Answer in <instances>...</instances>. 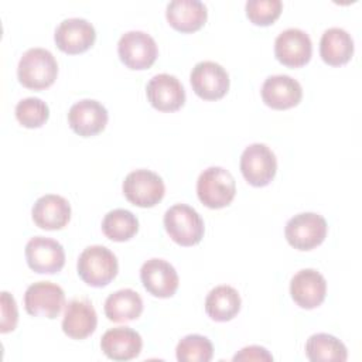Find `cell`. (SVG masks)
Masks as SVG:
<instances>
[{"label":"cell","instance_id":"cell-3","mask_svg":"<svg viewBox=\"0 0 362 362\" xmlns=\"http://www.w3.org/2000/svg\"><path fill=\"white\" fill-rule=\"evenodd\" d=\"M197 194L208 208L219 209L228 206L236 194L235 178L223 167H208L197 180Z\"/></svg>","mask_w":362,"mask_h":362},{"label":"cell","instance_id":"cell-14","mask_svg":"<svg viewBox=\"0 0 362 362\" xmlns=\"http://www.w3.org/2000/svg\"><path fill=\"white\" fill-rule=\"evenodd\" d=\"M140 279L144 288L154 297L167 298L175 294L178 288V274L174 266L158 257H153L143 263Z\"/></svg>","mask_w":362,"mask_h":362},{"label":"cell","instance_id":"cell-23","mask_svg":"<svg viewBox=\"0 0 362 362\" xmlns=\"http://www.w3.org/2000/svg\"><path fill=\"white\" fill-rule=\"evenodd\" d=\"M354 54V40L348 31L339 27L325 30L320 40V55L328 65L346 64Z\"/></svg>","mask_w":362,"mask_h":362},{"label":"cell","instance_id":"cell-17","mask_svg":"<svg viewBox=\"0 0 362 362\" xmlns=\"http://www.w3.org/2000/svg\"><path fill=\"white\" fill-rule=\"evenodd\" d=\"M290 294L294 303L301 308H315L324 301L327 294L325 277L315 269H303L293 276Z\"/></svg>","mask_w":362,"mask_h":362},{"label":"cell","instance_id":"cell-13","mask_svg":"<svg viewBox=\"0 0 362 362\" xmlns=\"http://www.w3.org/2000/svg\"><path fill=\"white\" fill-rule=\"evenodd\" d=\"M57 47L66 54H81L89 49L95 40L96 31L92 23L85 18L71 17L62 20L54 34Z\"/></svg>","mask_w":362,"mask_h":362},{"label":"cell","instance_id":"cell-19","mask_svg":"<svg viewBox=\"0 0 362 362\" xmlns=\"http://www.w3.org/2000/svg\"><path fill=\"white\" fill-rule=\"evenodd\" d=\"M31 216L34 223L41 229H62L71 219V205L61 195L47 194L34 202Z\"/></svg>","mask_w":362,"mask_h":362},{"label":"cell","instance_id":"cell-9","mask_svg":"<svg viewBox=\"0 0 362 362\" xmlns=\"http://www.w3.org/2000/svg\"><path fill=\"white\" fill-rule=\"evenodd\" d=\"M65 305V293L61 286L51 281H37L27 287L24 307L30 315L54 320Z\"/></svg>","mask_w":362,"mask_h":362},{"label":"cell","instance_id":"cell-31","mask_svg":"<svg viewBox=\"0 0 362 362\" xmlns=\"http://www.w3.org/2000/svg\"><path fill=\"white\" fill-rule=\"evenodd\" d=\"M18 321V311L14 297L7 293L1 291V322H0V331L3 334L10 332L16 328Z\"/></svg>","mask_w":362,"mask_h":362},{"label":"cell","instance_id":"cell-15","mask_svg":"<svg viewBox=\"0 0 362 362\" xmlns=\"http://www.w3.org/2000/svg\"><path fill=\"white\" fill-rule=\"evenodd\" d=\"M109 115L106 107L95 99H82L74 103L68 112L69 127L82 137H90L100 133Z\"/></svg>","mask_w":362,"mask_h":362},{"label":"cell","instance_id":"cell-21","mask_svg":"<svg viewBox=\"0 0 362 362\" xmlns=\"http://www.w3.org/2000/svg\"><path fill=\"white\" fill-rule=\"evenodd\" d=\"M98 325V315L86 298H74L68 303L62 320V331L72 339H85Z\"/></svg>","mask_w":362,"mask_h":362},{"label":"cell","instance_id":"cell-4","mask_svg":"<svg viewBox=\"0 0 362 362\" xmlns=\"http://www.w3.org/2000/svg\"><path fill=\"white\" fill-rule=\"evenodd\" d=\"M164 226L170 238L181 246H192L204 236V221L201 215L187 204H175L164 214Z\"/></svg>","mask_w":362,"mask_h":362},{"label":"cell","instance_id":"cell-11","mask_svg":"<svg viewBox=\"0 0 362 362\" xmlns=\"http://www.w3.org/2000/svg\"><path fill=\"white\" fill-rule=\"evenodd\" d=\"M24 252L28 267L37 273L54 274L65 264V252L62 245L51 238H31L27 242Z\"/></svg>","mask_w":362,"mask_h":362},{"label":"cell","instance_id":"cell-8","mask_svg":"<svg viewBox=\"0 0 362 362\" xmlns=\"http://www.w3.org/2000/svg\"><path fill=\"white\" fill-rule=\"evenodd\" d=\"M240 171L250 185L264 187L276 175V156L266 144L253 143L247 146L240 156Z\"/></svg>","mask_w":362,"mask_h":362},{"label":"cell","instance_id":"cell-29","mask_svg":"<svg viewBox=\"0 0 362 362\" xmlns=\"http://www.w3.org/2000/svg\"><path fill=\"white\" fill-rule=\"evenodd\" d=\"M49 116L48 105L40 98H25L16 105V117L24 127H41Z\"/></svg>","mask_w":362,"mask_h":362},{"label":"cell","instance_id":"cell-28","mask_svg":"<svg viewBox=\"0 0 362 362\" xmlns=\"http://www.w3.org/2000/svg\"><path fill=\"white\" fill-rule=\"evenodd\" d=\"M175 355L180 362H209L214 356V346L206 337L189 334L180 339Z\"/></svg>","mask_w":362,"mask_h":362},{"label":"cell","instance_id":"cell-32","mask_svg":"<svg viewBox=\"0 0 362 362\" xmlns=\"http://www.w3.org/2000/svg\"><path fill=\"white\" fill-rule=\"evenodd\" d=\"M233 361H273V356L267 352L266 348L250 345L242 348L235 356Z\"/></svg>","mask_w":362,"mask_h":362},{"label":"cell","instance_id":"cell-30","mask_svg":"<svg viewBox=\"0 0 362 362\" xmlns=\"http://www.w3.org/2000/svg\"><path fill=\"white\" fill-rule=\"evenodd\" d=\"M246 16L253 24L269 25L279 18L283 10L280 0H247Z\"/></svg>","mask_w":362,"mask_h":362},{"label":"cell","instance_id":"cell-18","mask_svg":"<svg viewBox=\"0 0 362 362\" xmlns=\"http://www.w3.org/2000/svg\"><path fill=\"white\" fill-rule=\"evenodd\" d=\"M260 93L269 107L283 110L298 105L303 98V88L298 81L288 75H272L263 82Z\"/></svg>","mask_w":362,"mask_h":362},{"label":"cell","instance_id":"cell-2","mask_svg":"<svg viewBox=\"0 0 362 362\" xmlns=\"http://www.w3.org/2000/svg\"><path fill=\"white\" fill-rule=\"evenodd\" d=\"M76 269L79 277L88 286L103 287L116 277L119 263L110 249L102 245H92L79 255Z\"/></svg>","mask_w":362,"mask_h":362},{"label":"cell","instance_id":"cell-7","mask_svg":"<svg viewBox=\"0 0 362 362\" xmlns=\"http://www.w3.org/2000/svg\"><path fill=\"white\" fill-rule=\"evenodd\" d=\"M117 52L120 61L130 69H147L150 68L157 55L158 48L156 40L139 30L124 33L117 42Z\"/></svg>","mask_w":362,"mask_h":362},{"label":"cell","instance_id":"cell-25","mask_svg":"<svg viewBox=\"0 0 362 362\" xmlns=\"http://www.w3.org/2000/svg\"><path fill=\"white\" fill-rule=\"evenodd\" d=\"M143 300L132 288H122L107 296L105 300V314L113 322H129L140 317Z\"/></svg>","mask_w":362,"mask_h":362},{"label":"cell","instance_id":"cell-27","mask_svg":"<svg viewBox=\"0 0 362 362\" xmlns=\"http://www.w3.org/2000/svg\"><path fill=\"white\" fill-rule=\"evenodd\" d=\"M102 230L110 240L124 242L137 233L139 221L133 212L117 208L105 215Z\"/></svg>","mask_w":362,"mask_h":362},{"label":"cell","instance_id":"cell-16","mask_svg":"<svg viewBox=\"0 0 362 362\" xmlns=\"http://www.w3.org/2000/svg\"><path fill=\"white\" fill-rule=\"evenodd\" d=\"M147 99L161 112L178 110L185 102V90L180 79L170 74L154 75L146 86Z\"/></svg>","mask_w":362,"mask_h":362},{"label":"cell","instance_id":"cell-10","mask_svg":"<svg viewBox=\"0 0 362 362\" xmlns=\"http://www.w3.org/2000/svg\"><path fill=\"white\" fill-rule=\"evenodd\" d=\"M189 82L194 92L205 100L221 99L229 89V75L226 69L214 61L195 64L189 75Z\"/></svg>","mask_w":362,"mask_h":362},{"label":"cell","instance_id":"cell-6","mask_svg":"<svg viewBox=\"0 0 362 362\" xmlns=\"http://www.w3.org/2000/svg\"><path fill=\"white\" fill-rule=\"evenodd\" d=\"M165 192L164 182L154 171L140 168L129 173L123 181V194L129 202L141 208L158 204Z\"/></svg>","mask_w":362,"mask_h":362},{"label":"cell","instance_id":"cell-20","mask_svg":"<svg viewBox=\"0 0 362 362\" xmlns=\"http://www.w3.org/2000/svg\"><path fill=\"white\" fill-rule=\"evenodd\" d=\"M143 341L137 331L129 327L107 329L100 339L103 354L113 361H130L141 352Z\"/></svg>","mask_w":362,"mask_h":362},{"label":"cell","instance_id":"cell-26","mask_svg":"<svg viewBox=\"0 0 362 362\" xmlns=\"http://www.w3.org/2000/svg\"><path fill=\"white\" fill-rule=\"evenodd\" d=\"M305 355L310 361H332L345 362L348 358L346 346L337 337L318 332L311 335L305 342Z\"/></svg>","mask_w":362,"mask_h":362},{"label":"cell","instance_id":"cell-5","mask_svg":"<svg viewBox=\"0 0 362 362\" xmlns=\"http://www.w3.org/2000/svg\"><path fill=\"white\" fill-rule=\"evenodd\" d=\"M327 221L315 212H301L288 219L284 228L287 242L298 250H311L327 236Z\"/></svg>","mask_w":362,"mask_h":362},{"label":"cell","instance_id":"cell-22","mask_svg":"<svg viewBox=\"0 0 362 362\" xmlns=\"http://www.w3.org/2000/svg\"><path fill=\"white\" fill-rule=\"evenodd\" d=\"M206 16V6L199 0H173L165 10L170 25L181 33L199 30L205 24Z\"/></svg>","mask_w":362,"mask_h":362},{"label":"cell","instance_id":"cell-1","mask_svg":"<svg viewBox=\"0 0 362 362\" xmlns=\"http://www.w3.org/2000/svg\"><path fill=\"white\" fill-rule=\"evenodd\" d=\"M58 75V64L51 51L45 48H30L18 61L17 76L23 86L30 89H45L51 86Z\"/></svg>","mask_w":362,"mask_h":362},{"label":"cell","instance_id":"cell-12","mask_svg":"<svg viewBox=\"0 0 362 362\" xmlns=\"http://www.w3.org/2000/svg\"><path fill=\"white\" fill-rule=\"evenodd\" d=\"M313 54L310 35L300 28H287L274 40V55L286 66L298 68L305 65Z\"/></svg>","mask_w":362,"mask_h":362},{"label":"cell","instance_id":"cell-24","mask_svg":"<svg viewBox=\"0 0 362 362\" xmlns=\"http://www.w3.org/2000/svg\"><path fill=\"white\" fill-rule=\"evenodd\" d=\"M240 296L236 288L228 284L214 287L205 298V311L214 320L225 322L232 320L240 310Z\"/></svg>","mask_w":362,"mask_h":362}]
</instances>
